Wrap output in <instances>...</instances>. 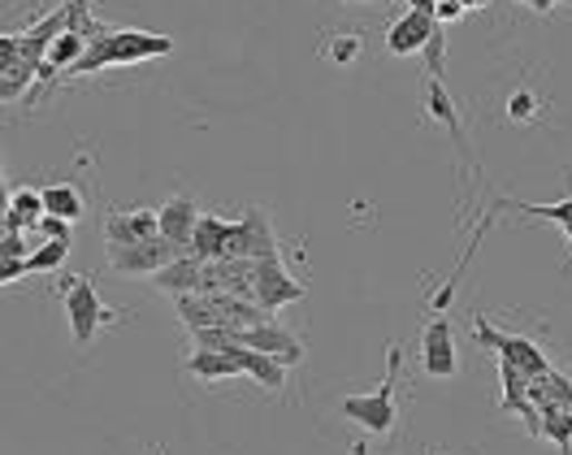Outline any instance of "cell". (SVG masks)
I'll use <instances>...</instances> for the list:
<instances>
[{"instance_id": "f546056e", "label": "cell", "mask_w": 572, "mask_h": 455, "mask_svg": "<svg viewBox=\"0 0 572 455\" xmlns=\"http://www.w3.org/2000/svg\"><path fill=\"white\" fill-rule=\"evenodd\" d=\"M408 9H421V13H434V0H408Z\"/></svg>"}, {"instance_id": "ba28073f", "label": "cell", "mask_w": 572, "mask_h": 455, "mask_svg": "<svg viewBox=\"0 0 572 455\" xmlns=\"http://www.w3.org/2000/svg\"><path fill=\"white\" fill-rule=\"evenodd\" d=\"M421 369L430 377H455L460 369V352H455V334L447 317H434L421 334Z\"/></svg>"}, {"instance_id": "7a4b0ae2", "label": "cell", "mask_w": 572, "mask_h": 455, "mask_svg": "<svg viewBox=\"0 0 572 455\" xmlns=\"http://www.w3.org/2000/svg\"><path fill=\"white\" fill-rule=\"evenodd\" d=\"M395 382H400V347H391V356H386V382L377 390H368V395H347L338 404V413L347 421H356L368 434H391L395 416H400L395 413Z\"/></svg>"}, {"instance_id": "83f0119b", "label": "cell", "mask_w": 572, "mask_h": 455, "mask_svg": "<svg viewBox=\"0 0 572 455\" xmlns=\"http://www.w3.org/2000/svg\"><path fill=\"white\" fill-rule=\"evenodd\" d=\"M469 9H464V0H434V22L438 27H447V22H460Z\"/></svg>"}, {"instance_id": "9c48e42d", "label": "cell", "mask_w": 572, "mask_h": 455, "mask_svg": "<svg viewBox=\"0 0 572 455\" xmlns=\"http://www.w3.org/2000/svg\"><path fill=\"white\" fill-rule=\"evenodd\" d=\"M161 235V217L152 208H122V212H109L105 217V239L109 248H126V244H144Z\"/></svg>"}, {"instance_id": "f1b7e54d", "label": "cell", "mask_w": 572, "mask_h": 455, "mask_svg": "<svg viewBox=\"0 0 572 455\" xmlns=\"http://www.w3.org/2000/svg\"><path fill=\"white\" fill-rule=\"evenodd\" d=\"M22 274H31L27 260H4V265H0V283H18Z\"/></svg>"}, {"instance_id": "6da1fadb", "label": "cell", "mask_w": 572, "mask_h": 455, "mask_svg": "<svg viewBox=\"0 0 572 455\" xmlns=\"http://www.w3.org/2000/svg\"><path fill=\"white\" fill-rule=\"evenodd\" d=\"M169 52H174V40H169V36H157V31H105L100 40L87 43V52L66 70V79L96 75V70H109V66L157 61V57H169Z\"/></svg>"}, {"instance_id": "52a82bcc", "label": "cell", "mask_w": 572, "mask_h": 455, "mask_svg": "<svg viewBox=\"0 0 572 455\" xmlns=\"http://www.w3.org/2000/svg\"><path fill=\"white\" fill-rule=\"evenodd\" d=\"M226 256H247V260H265V256H283L278 239H274V226L265 217V208H247L244 221H235V239Z\"/></svg>"}, {"instance_id": "836d02e7", "label": "cell", "mask_w": 572, "mask_h": 455, "mask_svg": "<svg viewBox=\"0 0 572 455\" xmlns=\"http://www.w3.org/2000/svg\"><path fill=\"white\" fill-rule=\"evenodd\" d=\"M525 4H530V9H533V4H538V0H525Z\"/></svg>"}, {"instance_id": "4316f807", "label": "cell", "mask_w": 572, "mask_h": 455, "mask_svg": "<svg viewBox=\"0 0 572 455\" xmlns=\"http://www.w3.org/2000/svg\"><path fill=\"white\" fill-rule=\"evenodd\" d=\"M329 57H334L338 66H352V61L361 57V40H356V36H338V40L329 43Z\"/></svg>"}, {"instance_id": "ffe728a7", "label": "cell", "mask_w": 572, "mask_h": 455, "mask_svg": "<svg viewBox=\"0 0 572 455\" xmlns=\"http://www.w3.org/2000/svg\"><path fill=\"white\" fill-rule=\"evenodd\" d=\"M43 208L66 217V221H79L82 217V196L75 182H57V187H43Z\"/></svg>"}, {"instance_id": "1f68e13d", "label": "cell", "mask_w": 572, "mask_h": 455, "mask_svg": "<svg viewBox=\"0 0 572 455\" xmlns=\"http://www.w3.org/2000/svg\"><path fill=\"white\" fill-rule=\"evenodd\" d=\"M352 452H356V455H368V447H365V443H356V447H352Z\"/></svg>"}, {"instance_id": "484cf974", "label": "cell", "mask_w": 572, "mask_h": 455, "mask_svg": "<svg viewBox=\"0 0 572 455\" xmlns=\"http://www.w3.org/2000/svg\"><path fill=\"white\" fill-rule=\"evenodd\" d=\"M43 239H70L75 244V221H66V217H57V212H43V221L36 226Z\"/></svg>"}, {"instance_id": "3957f363", "label": "cell", "mask_w": 572, "mask_h": 455, "mask_svg": "<svg viewBox=\"0 0 572 455\" xmlns=\"http://www.w3.org/2000/svg\"><path fill=\"white\" fill-rule=\"evenodd\" d=\"M57 295H61V304H66V322H70V334H75L79 347H87L105 326L118 322V308H105V304H100V295H96L87 274L66 278V283L57 287Z\"/></svg>"}, {"instance_id": "8992f818", "label": "cell", "mask_w": 572, "mask_h": 455, "mask_svg": "<svg viewBox=\"0 0 572 455\" xmlns=\"http://www.w3.org/2000/svg\"><path fill=\"white\" fill-rule=\"evenodd\" d=\"M308 287L299 283V278H290L283 265V256H265V260H256V304L260 308H269V313H278L286 304H295V299H304Z\"/></svg>"}, {"instance_id": "d4e9b609", "label": "cell", "mask_w": 572, "mask_h": 455, "mask_svg": "<svg viewBox=\"0 0 572 455\" xmlns=\"http://www.w3.org/2000/svg\"><path fill=\"white\" fill-rule=\"evenodd\" d=\"M538 109H542V105H538L533 91H512V96H507V118H512V122H530V118H538Z\"/></svg>"}, {"instance_id": "5b68a950", "label": "cell", "mask_w": 572, "mask_h": 455, "mask_svg": "<svg viewBox=\"0 0 572 455\" xmlns=\"http://www.w3.org/2000/svg\"><path fill=\"white\" fill-rule=\"evenodd\" d=\"M178 256H187V248L169 244L165 235H152V239H144V244L109 248V265H114L118 274H126V278H152L157 269H165V265L178 260Z\"/></svg>"}, {"instance_id": "30bf717a", "label": "cell", "mask_w": 572, "mask_h": 455, "mask_svg": "<svg viewBox=\"0 0 572 455\" xmlns=\"http://www.w3.org/2000/svg\"><path fill=\"white\" fill-rule=\"evenodd\" d=\"M438 31V22H434V13H421V9H408L391 31H386V48L395 52V57H412V52H425V43L430 36Z\"/></svg>"}, {"instance_id": "5bb4252c", "label": "cell", "mask_w": 572, "mask_h": 455, "mask_svg": "<svg viewBox=\"0 0 572 455\" xmlns=\"http://www.w3.org/2000/svg\"><path fill=\"white\" fill-rule=\"evenodd\" d=\"M230 356L239 360V369H244L256 386H265V390H283V386H286V369H290V365H283L278 356L256 352V347H247V343L230 347Z\"/></svg>"}, {"instance_id": "8fae6325", "label": "cell", "mask_w": 572, "mask_h": 455, "mask_svg": "<svg viewBox=\"0 0 572 455\" xmlns=\"http://www.w3.org/2000/svg\"><path fill=\"white\" fill-rule=\"evenodd\" d=\"M148 283H152L157 290H165L169 299H174V295H191V290H205V260L187 251V256L169 260L165 269H157Z\"/></svg>"}, {"instance_id": "4fadbf2b", "label": "cell", "mask_w": 572, "mask_h": 455, "mask_svg": "<svg viewBox=\"0 0 572 455\" xmlns=\"http://www.w3.org/2000/svg\"><path fill=\"white\" fill-rule=\"evenodd\" d=\"M157 217H161V235L169 244H178V248L191 251V239H196V226H200V208L196 200H187V196H174L169 205L157 208Z\"/></svg>"}, {"instance_id": "9a60e30c", "label": "cell", "mask_w": 572, "mask_h": 455, "mask_svg": "<svg viewBox=\"0 0 572 455\" xmlns=\"http://www.w3.org/2000/svg\"><path fill=\"white\" fill-rule=\"evenodd\" d=\"M230 239H235V221H226L217 212H205L200 226H196V239H191V256H200V260H226Z\"/></svg>"}, {"instance_id": "4dcf8cb0", "label": "cell", "mask_w": 572, "mask_h": 455, "mask_svg": "<svg viewBox=\"0 0 572 455\" xmlns=\"http://www.w3.org/2000/svg\"><path fill=\"white\" fill-rule=\"evenodd\" d=\"M491 0H464V9H486Z\"/></svg>"}, {"instance_id": "603a6c76", "label": "cell", "mask_w": 572, "mask_h": 455, "mask_svg": "<svg viewBox=\"0 0 572 455\" xmlns=\"http://www.w3.org/2000/svg\"><path fill=\"white\" fill-rule=\"evenodd\" d=\"M70 239H48L40 248L27 256V265H31V274H52V269H61L66 265V256H70Z\"/></svg>"}, {"instance_id": "d6986e66", "label": "cell", "mask_w": 572, "mask_h": 455, "mask_svg": "<svg viewBox=\"0 0 572 455\" xmlns=\"http://www.w3.org/2000/svg\"><path fill=\"white\" fill-rule=\"evenodd\" d=\"M425 105H430V118H434V122H443L451 135L464 144V126H460V118H455V105H451L443 79H430V87H425Z\"/></svg>"}, {"instance_id": "2e32d148", "label": "cell", "mask_w": 572, "mask_h": 455, "mask_svg": "<svg viewBox=\"0 0 572 455\" xmlns=\"http://www.w3.org/2000/svg\"><path fill=\"white\" fill-rule=\"evenodd\" d=\"M187 373L196 377V382H230V377H239V360L230 356V352H213V347H196L191 356H187Z\"/></svg>"}, {"instance_id": "d6a6232c", "label": "cell", "mask_w": 572, "mask_h": 455, "mask_svg": "<svg viewBox=\"0 0 572 455\" xmlns=\"http://www.w3.org/2000/svg\"><path fill=\"white\" fill-rule=\"evenodd\" d=\"M560 230H564V235H569V244H572V226H560ZM569 265H572V256H569Z\"/></svg>"}, {"instance_id": "7c38bea8", "label": "cell", "mask_w": 572, "mask_h": 455, "mask_svg": "<svg viewBox=\"0 0 572 455\" xmlns=\"http://www.w3.org/2000/svg\"><path fill=\"white\" fill-rule=\"evenodd\" d=\"M244 343H247V347H256V352L278 356V360H283V365H290V369L304 360V343L286 330V326H278V322H265V326H252V330H244Z\"/></svg>"}, {"instance_id": "44dd1931", "label": "cell", "mask_w": 572, "mask_h": 455, "mask_svg": "<svg viewBox=\"0 0 572 455\" xmlns=\"http://www.w3.org/2000/svg\"><path fill=\"white\" fill-rule=\"evenodd\" d=\"M87 43H91V40H87V36H79V31H61V36L52 40V48H48V57H43V61H48V66H57V70L66 75V70L79 61L82 52H87Z\"/></svg>"}, {"instance_id": "7402d4cb", "label": "cell", "mask_w": 572, "mask_h": 455, "mask_svg": "<svg viewBox=\"0 0 572 455\" xmlns=\"http://www.w3.org/2000/svg\"><path fill=\"white\" fill-rule=\"evenodd\" d=\"M499 208L525 212V217H538V221H555V226H572V200H560V205H525V200H499Z\"/></svg>"}, {"instance_id": "277c9868", "label": "cell", "mask_w": 572, "mask_h": 455, "mask_svg": "<svg viewBox=\"0 0 572 455\" xmlns=\"http://www.w3.org/2000/svg\"><path fill=\"white\" fill-rule=\"evenodd\" d=\"M473 334H477V343L482 347H491L499 360H507V365H516V369L525 373V377H542V373H551V360H546V352L525 338V334H507L491 326L486 317H473Z\"/></svg>"}, {"instance_id": "ac0fdd59", "label": "cell", "mask_w": 572, "mask_h": 455, "mask_svg": "<svg viewBox=\"0 0 572 455\" xmlns=\"http://www.w3.org/2000/svg\"><path fill=\"white\" fill-rule=\"evenodd\" d=\"M36 83H40V66H36V61H22V57H18V61H0V96H4L9 105H13L22 91L31 96Z\"/></svg>"}, {"instance_id": "cb8c5ba5", "label": "cell", "mask_w": 572, "mask_h": 455, "mask_svg": "<svg viewBox=\"0 0 572 455\" xmlns=\"http://www.w3.org/2000/svg\"><path fill=\"white\" fill-rule=\"evenodd\" d=\"M425 70H430V79H443V66H447V27H438L430 43H425Z\"/></svg>"}, {"instance_id": "e0dca14e", "label": "cell", "mask_w": 572, "mask_h": 455, "mask_svg": "<svg viewBox=\"0 0 572 455\" xmlns=\"http://www.w3.org/2000/svg\"><path fill=\"white\" fill-rule=\"evenodd\" d=\"M43 191H31V187H18L9 196V208H4V230H36L43 221Z\"/></svg>"}]
</instances>
